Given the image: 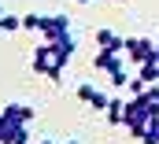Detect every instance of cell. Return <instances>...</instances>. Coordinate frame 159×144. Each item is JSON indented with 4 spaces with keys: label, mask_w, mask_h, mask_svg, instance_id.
<instances>
[{
    "label": "cell",
    "mask_w": 159,
    "mask_h": 144,
    "mask_svg": "<svg viewBox=\"0 0 159 144\" xmlns=\"http://www.w3.org/2000/svg\"><path fill=\"white\" fill-rule=\"evenodd\" d=\"M152 104L144 100V96H133L129 104H126V118H122V126H126V133H133L137 141H141V133H144V126L152 122Z\"/></svg>",
    "instance_id": "1"
},
{
    "label": "cell",
    "mask_w": 159,
    "mask_h": 144,
    "mask_svg": "<svg viewBox=\"0 0 159 144\" xmlns=\"http://www.w3.org/2000/svg\"><path fill=\"white\" fill-rule=\"evenodd\" d=\"M159 56V48H156V41L152 37H126V59L129 63H148V59H156Z\"/></svg>",
    "instance_id": "2"
},
{
    "label": "cell",
    "mask_w": 159,
    "mask_h": 144,
    "mask_svg": "<svg viewBox=\"0 0 159 144\" xmlns=\"http://www.w3.org/2000/svg\"><path fill=\"white\" fill-rule=\"evenodd\" d=\"M74 96H78L81 104H89L93 111H107V104H111V96H107V92H100V89H96L93 81H81Z\"/></svg>",
    "instance_id": "3"
},
{
    "label": "cell",
    "mask_w": 159,
    "mask_h": 144,
    "mask_svg": "<svg viewBox=\"0 0 159 144\" xmlns=\"http://www.w3.org/2000/svg\"><path fill=\"white\" fill-rule=\"evenodd\" d=\"M44 41H59V37H70V19L67 15H44V30H41Z\"/></svg>",
    "instance_id": "4"
},
{
    "label": "cell",
    "mask_w": 159,
    "mask_h": 144,
    "mask_svg": "<svg viewBox=\"0 0 159 144\" xmlns=\"http://www.w3.org/2000/svg\"><path fill=\"white\" fill-rule=\"evenodd\" d=\"M30 67H34V74H44V78H48V70L56 67L52 41H44V44H37V48H34V59H30Z\"/></svg>",
    "instance_id": "5"
},
{
    "label": "cell",
    "mask_w": 159,
    "mask_h": 144,
    "mask_svg": "<svg viewBox=\"0 0 159 144\" xmlns=\"http://www.w3.org/2000/svg\"><path fill=\"white\" fill-rule=\"evenodd\" d=\"M122 63V52H107V48H96V56H93V70H104L111 74L115 67Z\"/></svg>",
    "instance_id": "6"
},
{
    "label": "cell",
    "mask_w": 159,
    "mask_h": 144,
    "mask_svg": "<svg viewBox=\"0 0 159 144\" xmlns=\"http://www.w3.org/2000/svg\"><path fill=\"white\" fill-rule=\"evenodd\" d=\"M0 115H4V118H11V122H22V126H30V122L37 118V111L26 107V104H7V107H0Z\"/></svg>",
    "instance_id": "7"
},
{
    "label": "cell",
    "mask_w": 159,
    "mask_h": 144,
    "mask_svg": "<svg viewBox=\"0 0 159 144\" xmlns=\"http://www.w3.org/2000/svg\"><path fill=\"white\" fill-rule=\"evenodd\" d=\"M96 48H107V52H122L126 56V37H119L115 30H96Z\"/></svg>",
    "instance_id": "8"
},
{
    "label": "cell",
    "mask_w": 159,
    "mask_h": 144,
    "mask_svg": "<svg viewBox=\"0 0 159 144\" xmlns=\"http://www.w3.org/2000/svg\"><path fill=\"white\" fill-rule=\"evenodd\" d=\"M104 118H107L111 126H122V118H126V100L111 96V104H107V111H104Z\"/></svg>",
    "instance_id": "9"
},
{
    "label": "cell",
    "mask_w": 159,
    "mask_h": 144,
    "mask_svg": "<svg viewBox=\"0 0 159 144\" xmlns=\"http://www.w3.org/2000/svg\"><path fill=\"white\" fill-rule=\"evenodd\" d=\"M137 78H141V81H148V85L159 81V56H156V59H148V63H141V67H137Z\"/></svg>",
    "instance_id": "10"
},
{
    "label": "cell",
    "mask_w": 159,
    "mask_h": 144,
    "mask_svg": "<svg viewBox=\"0 0 159 144\" xmlns=\"http://www.w3.org/2000/svg\"><path fill=\"white\" fill-rule=\"evenodd\" d=\"M15 30H22V15H4L0 11V34H15Z\"/></svg>",
    "instance_id": "11"
},
{
    "label": "cell",
    "mask_w": 159,
    "mask_h": 144,
    "mask_svg": "<svg viewBox=\"0 0 159 144\" xmlns=\"http://www.w3.org/2000/svg\"><path fill=\"white\" fill-rule=\"evenodd\" d=\"M141 144H159V115H152V122L144 126V133H141Z\"/></svg>",
    "instance_id": "12"
},
{
    "label": "cell",
    "mask_w": 159,
    "mask_h": 144,
    "mask_svg": "<svg viewBox=\"0 0 159 144\" xmlns=\"http://www.w3.org/2000/svg\"><path fill=\"white\" fill-rule=\"evenodd\" d=\"M22 30H44V15H22Z\"/></svg>",
    "instance_id": "13"
},
{
    "label": "cell",
    "mask_w": 159,
    "mask_h": 144,
    "mask_svg": "<svg viewBox=\"0 0 159 144\" xmlns=\"http://www.w3.org/2000/svg\"><path fill=\"white\" fill-rule=\"evenodd\" d=\"M144 85H148V81H141V78H129V85H126V89H129L133 96H141V92H144Z\"/></svg>",
    "instance_id": "14"
},
{
    "label": "cell",
    "mask_w": 159,
    "mask_h": 144,
    "mask_svg": "<svg viewBox=\"0 0 159 144\" xmlns=\"http://www.w3.org/2000/svg\"><path fill=\"white\" fill-rule=\"evenodd\" d=\"M37 144H56V141H48V137H41V141H37Z\"/></svg>",
    "instance_id": "15"
},
{
    "label": "cell",
    "mask_w": 159,
    "mask_h": 144,
    "mask_svg": "<svg viewBox=\"0 0 159 144\" xmlns=\"http://www.w3.org/2000/svg\"><path fill=\"white\" fill-rule=\"evenodd\" d=\"M67 144H81V141H67Z\"/></svg>",
    "instance_id": "16"
},
{
    "label": "cell",
    "mask_w": 159,
    "mask_h": 144,
    "mask_svg": "<svg viewBox=\"0 0 159 144\" xmlns=\"http://www.w3.org/2000/svg\"><path fill=\"white\" fill-rule=\"evenodd\" d=\"M78 4H89V0H78Z\"/></svg>",
    "instance_id": "17"
},
{
    "label": "cell",
    "mask_w": 159,
    "mask_h": 144,
    "mask_svg": "<svg viewBox=\"0 0 159 144\" xmlns=\"http://www.w3.org/2000/svg\"><path fill=\"white\" fill-rule=\"evenodd\" d=\"M156 48H159V37H156Z\"/></svg>",
    "instance_id": "18"
}]
</instances>
